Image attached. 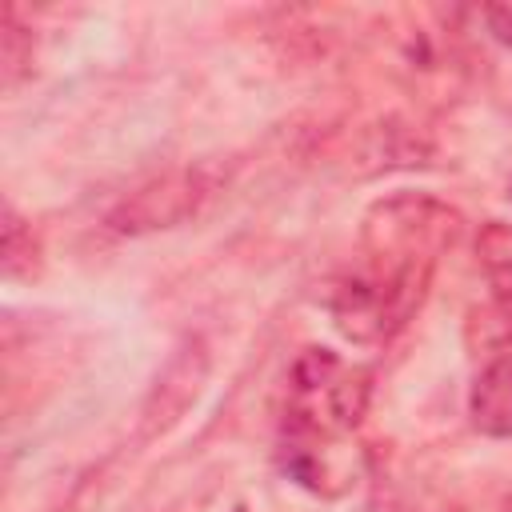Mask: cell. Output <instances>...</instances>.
I'll use <instances>...</instances> for the list:
<instances>
[{
	"label": "cell",
	"instance_id": "cell-1",
	"mask_svg": "<svg viewBox=\"0 0 512 512\" xmlns=\"http://www.w3.org/2000/svg\"><path fill=\"white\" fill-rule=\"evenodd\" d=\"M464 216L428 196L396 192L368 208L356 264L336 280L328 312L344 340L380 348L420 312L432 268L460 240Z\"/></svg>",
	"mask_w": 512,
	"mask_h": 512
},
{
	"label": "cell",
	"instance_id": "cell-2",
	"mask_svg": "<svg viewBox=\"0 0 512 512\" xmlns=\"http://www.w3.org/2000/svg\"><path fill=\"white\" fill-rule=\"evenodd\" d=\"M372 396L368 368L336 356L332 348H304L288 372L284 400V472L312 488L328 492L324 452L360 428Z\"/></svg>",
	"mask_w": 512,
	"mask_h": 512
},
{
	"label": "cell",
	"instance_id": "cell-3",
	"mask_svg": "<svg viewBox=\"0 0 512 512\" xmlns=\"http://www.w3.org/2000/svg\"><path fill=\"white\" fill-rule=\"evenodd\" d=\"M208 176L204 168H172L148 184H140L136 192H128L104 220L108 232L116 236H144V232H160V228H176L184 224L208 196Z\"/></svg>",
	"mask_w": 512,
	"mask_h": 512
},
{
	"label": "cell",
	"instance_id": "cell-4",
	"mask_svg": "<svg viewBox=\"0 0 512 512\" xmlns=\"http://www.w3.org/2000/svg\"><path fill=\"white\" fill-rule=\"evenodd\" d=\"M468 416H472V428L484 436H496V440L512 436V352L492 356L476 372L468 392Z\"/></svg>",
	"mask_w": 512,
	"mask_h": 512
},
{
	"label": "cell",
	"instance_id": "cell-5",
	"mask_svg": "<svg viewBox=\"0 0 512 512\" xmlns=\"http://www.w3.org/2000/svg\"><path fill=\"white\" fill-rule=\"evenodd\" d=\"M476 260L488 280V300L512 312V224L504 220H484L476 232Z\"/></svg>",
	"mask_w": 512,
	"mask_h": 512
},
{
	"label": "cell",
	"instance_id": "cell-6",
	"mask_svg": "<svg viewBox=\"0 0 512 512\" xmlns=\"http://www.w3.org/2000/svg\"><path fill=\"white\" fill-rule=\"evenodd\" d=\"M36 264H40V244L32 236V224L16 208H4V276L12 280L32 276Z\"/></svg>",
	"mask_w": 512,
	"mask_h": 512
},
{
	"label": "cell",
	"instance_id": "cell-7",
	"mask_svg": "<svg viewBox=\"0 0 512 512\" xmlns=\"http://www.w3.org/2000/svg\"><path fill=\"white\" fill-rule=\"evenodd\" d=\"M32 64V28L20 24L16 8L8 4L0 16V68H4V88H16L20 76Z\"/></svg>",
	"mask_w": 512,
	"mask_h": 512
},
{
	"label": "cell",
	"instance_id": "cell-8",
	"mask_svg": "<svg viewBox=\"0 0 512 512\" xmlns=\"http://www.w3.org/2000/svg\"><path fill=\"white\" fill-rule=\"evenodd\" d=\"M484 28L492 32L496 44L512 48V4H488L484 8Z\"/></svg>",
	"mask_w": 512,
	"mask_h": 512
},
{
	"label": "cell",
	"instance_id": "cell-9",
	"mask_svg": "<svg viewBox=\"0 0 512 512\" xmlns=\"http://www.w3.org/2000/svg\"><path fill=\"white\" fill-rule=\"evenodd\" d=\"M236 512H244V508H236Z\"/></svg>",
	"mask_w": 512,
	"mask_h": 512
}]
</instances>
